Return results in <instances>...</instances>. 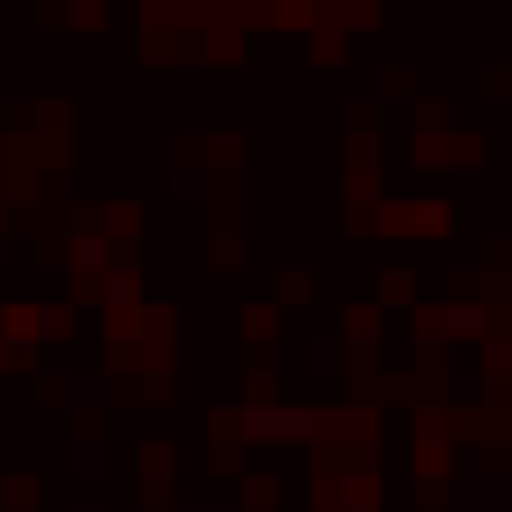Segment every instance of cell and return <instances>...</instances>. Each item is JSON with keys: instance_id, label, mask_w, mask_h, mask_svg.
<instances>
[{"instance_id": "cell-1", "label": "cell", "mask_w": 512, "mask_h": 512, "mask_svg": "<svg viewBox=\"0 0 512 512\" xmlns=\"http://www.w3.org/2000/svg\"><path fill=\"white\" fill-rule=\"evenodd\" d=\"M372 231H386V238H446L453 208H438V201H379Z\"/></svg>"}, {"instance_id": "cell-2", "label": "cell", "mask_w": 512, "mask_h": 512, "mask_svg": "<svg viewBox=\"0 0 512 512\" xmlns=\"http://www.w3.org/2000/svg\"><path fill=\"white\" fill-rule=\"evenodd\" d=\"M416 164H453V171H475L483 164V134H416Z\"/></svg>"}, {"instance_id": "cell-3", "label": "cell", "mask_w": 512, "mask_h": 512, "mask_svg": "<svg viewBox=\"0 0 512 512\" xmlns=\"http://www.w3.org/2000/svg\"><path fill=\"white\" fill-rule=\"evenodd\" d=\"M379 334H386V305H349L342 312V342L349 349H379Z\"/></svg>"}, {"instance_id": "cell-4", "label": "cell", "mask_w": 512, "mask_h": 512, "mask_svg": "<svg viewBox=\"0 0 512 512\" xmlns=\"http://www.w3.org/2000/svg\"><path fill=\"white\" fill-rule=\"evenodd\" d=\"M379 305H416L423 312V275L416 268H379Z\"/></svg>"}, {"instance_id": "cell-5", "label": "cell", "mask_w": 512, "mask_h": 512, "mask_svg": "<svg viewBox=\"0 0 512 512\" xmlns=\"http://www.w3.org/2000/svg\"><path fill=\"white\" fill-rule=\"evenodd\" d=\"M238 327H245V342H253V349H268L275 334H282V305H245Z\"/></svg>"}, {"instance_id": "cell-6", "label": "cell", "mask_w": 512, "mask_h": 512, "mask_svg": "<svg viewBox=\"0 0 512 512\" xmlns=\"http://www.w3.org/2000/svg\"><path fill=\"white\" fill-rule=\"evenodd\" d=\"M238 498H245V512H275L282 505V483H275V475H245Z\"/></svg>"}, {"instance_id": "cell-7", "label": "cell", "mask_w": 512, "mask_h": 512, "mask_svg": "<svg viewBox=\"0 0 512 512\" xmlns=\"http://www.w3.org/2000/svg\"><path fill=\"white\" fill-rule=\"evenodd\" d=\"M245 409H275V364H245Z\"/></svg>"}, {"instance_id": "cell-8", "label": "cell", "mask_w": 512, "mask_h": 512, "mask_svg": "<svg viewBox=\"0 0 512 512\" xmlns=\"http://www.w3.org/2000/svg\"><path fill=\"white\" fill-rule=\"evenodd\" d=\"M67 23H75V30H90V38H97V30L112 23V0H67Z\"/></svg>"}, {"instance_id": "cell-9", "label": "cell", "mask_w": 512, "mask_h": 512, "mask_svg": "<svg viewBox=\"0 0 512 512\" xmlns=\"http://www.w3.org/2000/svg\"><path fill=\"white\" fill-rule=\"evenodd\" d=\"M0 505L8 512H38V475H8V483H0Z\"/></svg>"}, {"instance_id": "cell-10", "label": "cell", "mask_w": 512, "mask_h": 512, "mask_svg": "<svg viewBox=\"0 0 512 512\" xmlns=\"http://www.w3.org/2000/svg\"><path fill=\"white\" fill-rule=\"evenodd\" d=\"M141 231V208L134 201H104V238H134Z\"/></svg>"}, {"instance_id": "cell-11", "label": "cell", "mask_w": 512, "mask_h": 512, "mask_svg": "<svg viewBox=\"0 0 512 512\" xmlns=\"http://www.w3.org/2000/svg\"><path fill=\"white\" fill-rule=\"evenodd\" d=\"M312 60H320V67H342V60H349V38L320 23V30H312Z\"/></svg>"}, {"instance_id": "cell-12", "label": "cell", "mask_w": 512, "mask_h": 512, "mask_svg": "<svg viewBox=\"0 0 512 512\" xmlns=\"http://www.w3.org/2000/svg\"><path fill=\"white\" fill-rule=\"evenodd\" d=\"M75 334V305H45V342H67Z\"/></svg>"}, {"instance_id": "cell-13", "label": "cell", "mask_w": 512, "mask_h": 512, "mask_svg": "<svg viewBox=\"0 0 512 512\" xmlns=\"http://www.w3.org/2000/svg\"><path fill=\"white\" fill-rule=\"evenodd\" d=\"M483 90L512 104V60H498V67H483Z\"/></svg>"}, {"instance_id": "cell-14", "label": "cell", "mask_w": 512, "mask_h": 512, "mask_svg": "<svg viewBox=\"0 0 512 512\" xmlns=\"http://www.w3.org/2000/svg\"><path fill=\"white\" fill-rule=\"evenodd\" d=\"M409 82H416V75H409V67L394 60V67H386V75H379V97H409Z\"/></svg>"}, {"instance_id": "cell-15", "label": "cell", "mask_w": 512, "mask_h": 512, "mask_svg": "<svg viewBox=\"0 0 512 512\" xmlns=\"http://www.w3.org/2000/svg\"><path fill=\"white\" fill-rule=\"evenodd\" d=\"M305 297H312V275L290 268V275H282V305H305Z\"/></svg>"}, {"instance_id": "cell-16", "label": "cell", "mask_w": 512, "mask_h": 512, "mask_svg": "<svg viewBox=\"0 0 512 512\" xmlns=\"http://www.w3.org/2000/svg\"><path fill=\"white\" fill-rule=\"evenodd\" d=\"M82 512H97V505H82Z\"/></svg>"}]
</instances>
